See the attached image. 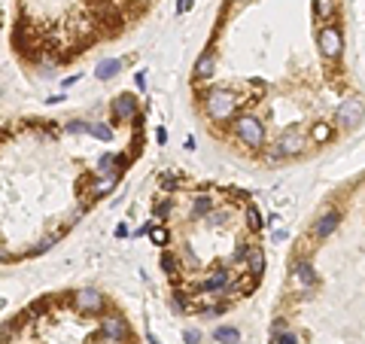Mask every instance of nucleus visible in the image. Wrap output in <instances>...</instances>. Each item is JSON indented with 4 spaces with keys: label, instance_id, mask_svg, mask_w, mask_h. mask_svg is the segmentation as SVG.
Instances as JSON below:
<instances>
[{
    "label": "nucleus",
    "instance_id": "nucleus-21",
    "mask_svg": "<svg viewBox=\"0 0 365 344\" xmlns=\"http://www.w3.org/2000/svg\"><path fill=\"white\" fill-rule=\"evenodd\" d=\"M314 12H317V18H329L335 12V3L332 0H314Z\"/></svg>",
    "mask_w": 365,
    "mask_h": 344
},
{
    "label": "nucleus",
    "instance_id": "nucleus-31",
    "mask_svg": "<svg viewBox=\"0 0 365 344\" xmlns=\"http://www.w3.org/2000/svg\"><path fill=\"white\" fill-rule=\"evenodd\" d=\"M0 262H9V253H6V250H0Z\"/></svg>",
    "mask_w": 365,
    "mask_h": 344
},
{
    "label": "nucleus",
    "instance_id": "nucleus-15",
    "mask_svg": "<svg viewBox=\"0 0 365 344\" xmlns=\"http://www.w3.org/2000/svg\"><path fill=\"white\" fill-rule=\"evenodd\" d=\"M119 70H122V61H119V58H104V61L94 67V76H97V79H113Z\"/></svg>",
    "mask_w": 365,
    "mask_h": 344
},
{
    "label": "nucleus",
    "instance_id": "nucleus-22",
    "mask_svg": "<svg viewBox=\"0 0 365 344\" xmlns=\"http://www.w3.org/2000/svg\"><path fill=\"white\" fill-rule=\"evenodd\" d=\"M161 268H164V271H168L171 277H177V271H180V265H177V259H174V253H168V250L161 253Z\"/></svg>",
    "mask_w": 365,
    "mask_h": 344
},
{
    "label": "nucleus",
    "instance_id": "nucleus-13",
    "mask_svg": "<svg viewBox=\"0 0 365 344\" xmlns=\"http://www.w3.org/2000/svg\"><path fill=\"white\" fill-rule=\"evenodd\" d=\"M119 183V174H101L94 183H91V189H88V195L91 198H104L107 192H113V186Z\"/></svg>",
    "mask_w": 365,
    "mask_h": 344
},
{
    "label": "nucleus",
    "instance_id": "nucleus-18",
    "mask_svg": "<svg viewBox=\"0 0 365 344\" xmlns=\"http://www.w3.org/2000/svg\"><path fill=\"white\" fill-rule=\"evenodd\" d=\"M213 338H216V341H222V344H238V341H241V332H238L235 326H219V329L213 332Z\"/></svg>",
    "mask_w": 365,
    "mask_h": 344
},
{
    "label": "nucleus",
    "instance_id": "nucleus-23",
    "mask_svg": "<svg viewBox=\"0 0 365 344\" xmlns=\"http://www.w3.org/2000/svg\"><path fill=\"white\" fill-rule=\"evenodd\" d=\"M247 226H250V229H262V213H259V207H247Z\"/></svg>",
    "mask_w": 365,
    "mask_h": 344
},
{
    "label": "nucleus",
    "instance_id": "nucleus-19",
    "mask_svg": "<svg viewBox=\"0 0 365 344\" xmlns=\"http://www.w3.org/2000/svg\"><path fill=\"white\" fill-rule=\"evenodd\" d=\"M146 232H149V238H152V244H155V247H168L171 235H168V229H164V226H155V229H146Z\"/></svg>",
    "mask_w": 365,
    "mask_h": 344
},
{
    "label": "nucleus",
    "instance_id": "nucleus-1",
    "mask_svg": "<svg viewBox=\"0 0 365 344\" xmlns=\"http://www.w3.org/2000/svg\"><path fill=\"white\" fill-rule=\"evenodd\" d=\"M204 101H207V104H204V107H207V116H210V119H216V122L228 119V116H231V110H235V104H238V101H235V95H231V91H225V88H213Z\"/></svg>",
    "mask_w": 365,
    "mask_h": 344
},
{
    "label": "nucleus",
    "instance_id": "nucleus-4",
    "mask_svg": "<svg viewBox=\"0 0 365 344\" xmlns=\"http://www.w3.org/2000/svg\"><path fill=\"white\" fill-rule=\"evenodd\" d=\"M362 122V101L359 98H347L338 110V125L341 128H356Z\"/></svg>",
    "mask_w": 365,
    "mask_h": 344
},
{
    "label": "nucleus",
    "instance_id": "nucleus-11",
    "mask_svg": "<svg viewBox=\"0 0 365 344\" xmlns=\"http://www.w3.org/2000/svg\"><path fill=\"white\" fill-rule=\"evenodd\" d=\"M101 329H104V335H107L110 341H122V338H128V323H125L122 317H107V320L101 323Z\"/></svg>",
    "mask_w": 365,
    "mask_h": 344
},
{
    "label": "nucleus",
    "instance_id": "nucleus-5",
    "mask_svg": "<svg viewBox=\"0 0 365 344\" xmlns=\"http://www.w3.org/2000/svg\"><path fill=\"white\" fill-rule=\"evenodd\" d=\"M228 284H231V274H228L225 268H213V271L204 277V284L198 287V293H201V296H219Z\"/></svg>",
    "mask_w": 365,
    "mask_h": 344
},
{
    "label": "nucleus",
    "instance_id": "nucleus-10",
    "mask_svg": "<svg viewBox=\"0 0 365 344\" xmlns=\"http://www.w3.org/2000/svg\"><path fill=\"white\" fill-rule=\"evenodd\" d=\"M76 308L79 311H101L104 308V296L97 290H79L76 293Z\"/></svg>",
    "mask_w": 365,
    "mask_h": 344
},
{
    "label": "nucleus",
    "instance_id": "nucleus-32",
    "mask_svg": "<svg viewBox=\"0 0 365 344\" xmlns=\"http://www.w3.org/2000/svg\"><path fill=\"white\" fill-rule=\"evenodd\" d=\"M228 3H241V0H228Z\"/></svg>",
    "mask_w": 365,
    "mask_h": 344
},
{
    "label": "nucleus",
    "instance_id": "nucleus-3",
    "mask_svg": "<svg viewBox=\"0 0 365 344\" xmlns=\"http://www.w3.org/2000/svg\"><path fill=\"white\" fill-rule=\"evenodd\" d=\"M317 40H320V52H326L329 58H338L344 52V37L338 27H323Z\"/></svg>",
    "mask_w": 365,
    "mask_h": 344
},
{
    "label": "nucleus",
    "instance_id": "nucleus-25",
    "mask_svg": "<svg viewBox=\"0 0 365 344\" xmlns=\"http://www.w3.org/2000/svg\"><path fill=\"white\" fill-rule=\"evenodd\" d=\"M311 134H314V140H317V143H323V140H326V137H329L332 131H329V125H317V128L311 131Z\"/></svg>",
    "mask_w": 365,
    "mask_h": 344
},
{
    "label": "nucleus",
    "instance_id": "nucleus-12",
    "mask_svg": "<svg viewBox=\"0 0 365 344\" xmlns=\"http://www.w3.org/2000/svg\"><path fill=\"white\" fill-rule=\"evenodd\" d=\"M67 131H85V134H91V137H97V140H110V137H113V131H110L107 125H94V122H70Z\"/></svg>",
    "mask_w": 365,
    "mask_h": 344
},
{
    "label": "nucleus",
    "instance_id": "nucleus-7",
    "mask_svg": "<svg viewBox=\"0 0 365 344\" xmlns=\"http://www.w3.org/2000/svg\"><path fill=\"white\" fill-rule=\"evenodd\" d=\"M292 287L302 290V293L317 287V274H314L311 262H295V265H292Z\"/></svg>",
    "mask_w": 365,
    "mask_h": 344
},
{
    "label": "nucleus",
    "instance_id": "nucleus-20",
    "mask_svg": "<svg viewBox=\"0 0 365 344\" xmlns=\"http://www.w3.org/2000/svg\"><path fill=\"white\" fill-rule=\"evenodd\" d=\"M247 262H250V274L259 280V277H262V268H265V256H262V250H256Z\"/></svg>",
    "mask_w": 365,
    "mask_h": 344
},
{
    "label": "nucleus",
    "instance_id": "nucleus-9",
    "mask_svg": "<svg viewBox=\"0 0 365 344\" xmlns=\"http://www.w3.org/2000/svg\"><path fill=\"white\" fill-rule=\"evenodd\" d=\"M137 113V98L134 95H119L113 101V119H134Z\"/></svg>",
    "mask_w": 365,
    "mask_h": 344
},
{
    "label": "nucleus",
    "instance_id": "nucleus-29",
    "mask_svg": "<svg viewBox=\"0 0 365 344\" xmlns=\"http://www.w3.org/2000/svg\"><path fill=\"white\" fill-rule=\"evenodd\" d=\"M155 140H158V143H168V131H164V128H158V131H155Z\"/></svg>",
    "mask_w": 365,
    "mask_h": 344
},
{
    "label": "nucleus",
    "instance_id": "nucleus-2",
    "mask_svg": "<svg viewBox=\"0 0 365 344\" xmlns=\"http://www.w3.org/2000/svg\"><path fill=\"white\" fill-rule=\"evenodd\" d=\"M235 134L250 146V149H259L265 143V125L256 119V116H241L235 122Z\"/></svg>",
    "mask_w": 365,
    "mask_h": 344
},
{
    "label": "nucleus",
    "instance_id": "nucleus-30",
    "mask_svg": "<svg viewBox=\"0 0 365 344\" xmlns=\"http://www.w3.org/2000/svg\"><path fill=\"white\" fill-rule=\"evenodd\" d=\"M174 183H177V177H171V174L161 177V186H174Z\"/></svg>",
    "mask_w": 365,
    "mask_h": 344
},
{
    "label": "nucleus",
    "instance_id": "nucleus-6",
    "mask_svg": "<svg viewBox=\"0 0 365 344\" xmlns=\"http://www.w3.org/2000/svg\"><path fill=\"white\" fill-rule=\"evenodd\" d=\"M274 149H277V155H298L305 149V134L295 131V128H289V131L280 134V140H277Z\"/></svg>",
    "mask_w": 365,
    "mask_h": 344
},
{
    "label": "nucleus",
    "instance_id": "nucleus-27",
    "mask_svg": "<svg viewBox=\"0 0 365 344\" xmlns=\"http://www.w3.org/2000/svg\"><path fill=\"white\" fill-rule=\"evenodd\" d=\"M277 344H298V338L292 332H277Z\"/></svg>",
    "mask_w": 365,
    "mask_h": 344
},
{
    "label": "nucleus",
    "instance_id": "nucleus-24",
    "mask_svg": "<svg viewBox=\"0 0 365 344\" xmlns=\"http://www.w3.org/2000/svg\"><path fill=\"white\" fill-rule=\"evenodd\" d=\"M168 213H171V201H168V198H161V201H155V216H158L161 223L168 220Z\"/></svg>",
    "mask_w": 365,
    "mask_h": 344
},
{
    "label": "nucleus",
    "instance_id": "nucleus-16",
    "mask_svg": "<svg viewBox=\"0 0 365 344\" xmlns=\"http://www.w3.org/2000/svg\"><path fill=\"white\" fill-rule=\"evenodd\" d=\"M97 168H101V171H110V168H116L113 174H119V171L125 168V159H122V155H116V152H107V155H101Z\"/></svg>",
    "mask_w": 365,
    "mask_h": 344
},
{
    "label": "nucleus",
    "instance_id": "nucleus-14",
    "mask_svg": "<svg viewBox=\"0 0 365 344\" xmlns=\"http://www.w3.org/2000/svg\"><path fill=\"white\" fill-rule=\"evenodd\" d=\"M213 64H216V58H213V52H204L198 61H195V70H192V76L201 82V79H207L210 73H213Z\"/></svg>",
    "mask_w": 365,
    "mask_h": 344
},
{
    "label": "nucleus",
    "instance_id": "nucleus-8",
    "mask_svg": "<svg viewBox=\"0 0 365 344\" xmlns=\"http://www.w3.org/2000/svg\"><path fill=\"white\" fill-rule=\"evenodd\" d=\"M338 223H341V213H338V210H326V213L317 220V226H314V238H317V241L329 238V235L338 229Z\"/></svg>",
    "mask_w": 365,
    "mask_h": 344
},
{
    "label": "nucleus",
    "instance_id": "nucleus-28",
    "mask_svg": "<svg viewBox=\"0 0 365 344\" xmlns=\"http://www.w3.org/2000/svg\"><path fill=\"white\" fill-rule=\"evenodd\" d=\"M192 9V0H177V12L183 15V12H189Z\"/></svg>",
    "mask_w": 365,
    "mask_h": 344
},
{
    "label": "nucleus",
    "instance_id": "nucleus-17",
    "mask_svg": "<svg viewBox=\"0 0 365 344\" xmlns=\"http://www.w3.org/2000/svg\"><path fill=\"white\" fill-rule=\"evenodd\" d=\"M210 210H213V198L210 195H195L192 198V213L195 216H207Z\"/></svg>",
    "mask_w": 365,
    "mask_h": 344
},
{
    "label": "nucleus",
    "instance_id": "nucleus-26",
    "mask_svg": "<svg viewBox=\"0 0 365 344\" xmlns=\"http://www.w3.org/2000/svg\"><path fill=\"white\" fill-rule=\"evenodd\" d=\"M183 338H186V344H198L201 341V332H198V329H186Z\"/></svg>",
    "mask_w": 365,
    "mask_h": 344
}]
</instances>
